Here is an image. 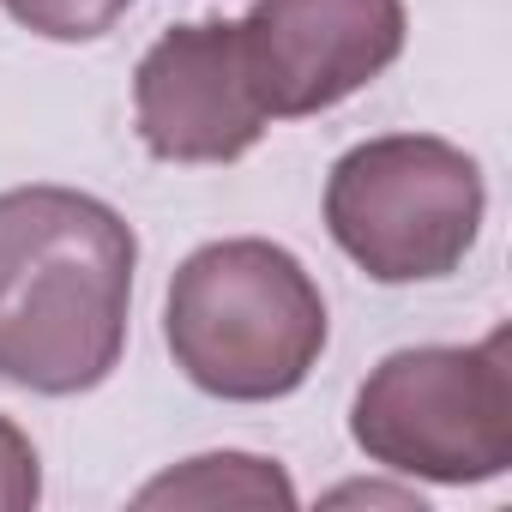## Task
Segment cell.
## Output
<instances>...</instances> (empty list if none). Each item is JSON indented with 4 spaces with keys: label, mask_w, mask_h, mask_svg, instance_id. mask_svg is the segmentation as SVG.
Here are the masks:
<instances>
[{
    "label": "cell",
    "mask_w": 512,
    "mask_h": 512,
    "mask_svg": "<svg viewBox=\"0 0 512 512\" xmlns=\"http://www.w3.org/2000/svg\"><path fill=\"white\" fill-rule=\"evenodd\" d=\"M139 235L79 187L0 193V380L37 398L103 386L127 350Z\"/></svg>",
    "instance_id": "1"
},
{
    "label": "cell",
    "mask_w": 512,
    "mask_h": 512,
    "mask_svg": "<svg viewBox=\"0 0 512 512\" xmlns=\"http://www.w3.org/2000/svg\"><path fill=\"white\" fill-rule=\"evenodd\" d=\"M163 338L175 368L229 404L290 398L326 350V296L266 235L205 241L169 278Z\"/></svg>",
    "instance_id": "2"
},
{
    "label": "cell",
    "mask_w": 512,
    "mask_h": 512,
    "mask_svg": "<svg viewBox=\"0 0 512 512\" xmlns=\"http://www.w3.org/2000/svg\"><path fill=\"white\" fill-rule=\"evenodd\" d=\"M488 187L464 145L386 133L350 145L326 175V229L374 284H434L482 235Z\"/></svg>",
    "instance_id": "3"
},
{
    "label": "cell",
    "mask_w": 512,
    "mask_h": 512,
    "mask_svg": "<svg viewBox=\"0 0 512 512\" xmlns=\"http://www.w3.org/2000/svg\"><path fill=\"white\" fill-rule=\"evenodd\" d=\"M350 440L422 482H494L512 464V356L506 332L482 344L392 350L350 404Z\"/></svg>",
    "instance_id": "4"
},
{
    "label": "cell",
    "mask_w": 512,
    "mask_h": 512,
    "mask_svg": "<svg viewBox=\"0 0 512 512\" xmlns=\"http://www.w3.org/2000/svg\"><path fill=\"white\" fill-rule=\"evenodd\" d=\"M241 55L272 121L338 109L404 55V0H253L235 19Z\"/></svg>",
    "instance_id": "5"
},
{
    "label": "cell",
    "mask_w": 512,
    "mask_h": 512,
    "mask_svg": "<svg viewBox=\"0 0 512 512\" xmlns=\"http://www.w3.org/2000/svg\"><path fill=\"white\" fill-rule=\"evenodd\" d=\"M133 121L163 163H235L272 127L253 91L235 19L163 31L133 73Z\"/></svg>",
    "instance_id": "6"
},
{
    "label": "cell",
    "mask_w": 512,
    "mask_h": 512,
    "mask_svg": "<svg viewBox=\"0 0 512 512\" xmlns=\"http://www.w3.org/2000/svg\"><path fill=\"white\" fill-rule=\"evenodd\" d=\"M139 506H296V482L253 452H205L181 470L145 482Z\"/></svg>",
    "instance_id": "7"
},
{
    "label": "cell",
    "mask_w": 512,
    "mask_h": 512,
    "mask_svg": "<svg viewBox=\"0 0 512 512\" xmlns=\"http://www.w3.org/2000/svg\"><path fill=\"white\" fill-rule=\"evenodd\" d=\"M0 7L49 43H97L127 19L133 0H0Z\"/></svg>",
    "instance_id": "8"
},
{
    "label": "cell",
    "mask_w": 512,
    "mask_h": 512,
    "mask_svg": "<svg viewBox=\"0 0 512 512\" xmlns=\"http://www.w3.org/2000/svg\"><path fill=\"white\" fill-rule=\"evenodd\" d=\"M37 500H43L37 446L13 416H0V512H31Z\"/></svg>",
    "instance_id": "9"
},
{
    "label": "cell",
    "mask_w": 512,
    "mask_h": 512,
    "mask_svg": "<svg viewBox=\"0 0 512 512\" xmlns=\"http://www.w3.org/2000/svg\"><path fill=\"white\" fill-rule=\"evenodd\" d=\"M332 500H398V506H416V512H422V500H416V494H404V488H374V482H368V488H362V482L332 488Z\"/></svg>",
    "instance_id": "10"
}]
</instances>
